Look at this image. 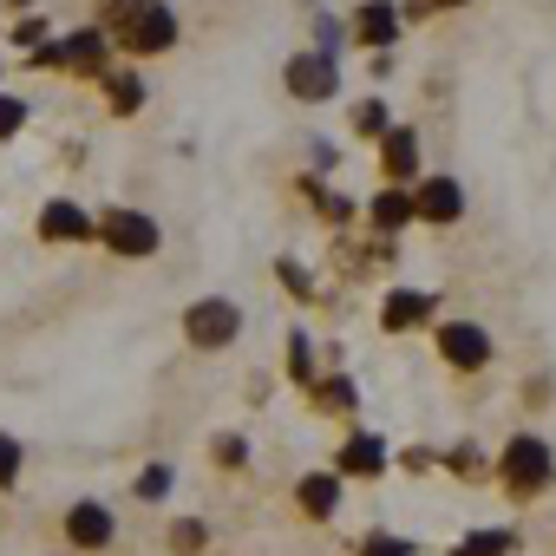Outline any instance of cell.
I'll return each instance as SVG.
<instances>
[{
  "mask_svg": "<svg viewBox=\"0 0 556 556\" xmlns=\"http://www.w3.org/2000/svg\"><path fill=\"white\" fill-rule=\"evenodd\" d=\"M289 348H295V354H289V374H295V380H308V374H315V348H308V334H295Z\"/></svg>",
  "mask_w": 556,
  "mask_h": 556,
  "instance_id": "obj_18",
  "label": "cell"
},
{
  "mask_svg": "<svg viewBox=\"0 0 556 556\" xmlns=\"http://www.w3.org/2000/svg\"><path fill=\"white\" fill-rule=\"evenodd\" d=\"M216 458H223V465H242V458H249V445H242V439H223V445H216Z\"/></svg>",
  "mask_w": 556,
  "mask_h": 556,
  "instance_id": "obj_28",
  "label": "cell"
},
{
  "mask_svg": "<svg viewBox=\"0 0 556 556\" xmlns=\"http://www.w3.org/2000/svg\"><path fill=\"white\" fill-rule=\"evenodd\" d=\"M99 236H105L118 255H151V249H157V223L138 216V210H112V216H99Z\"/></svg>",
  "mask_w": 556,
  "mask_h": 556,
  "instance_id": "obj_3",
  "label": "cell"
},
{
  "mask_svg": "<svg viewBox=\"0 0 556 556\" xmlns=\"http://www.w3.org/2000/svg\"><path fill=\"white\" fill-rule=\"evenodd\" d=\"M295 497H302V510H308V517H334L341 484H334V478H302V491H295Z\"/></svg>",
  "mask_w": 556,
  "mask_h": 556,
  "instance_id": "obj_14",
  "label": "cell"
},
{
  "mask_svg": "<svg viewBox=\"0 0 556 556\" xmlns=\"http://www.w3.org/2000/svg\"><path fill=\"white\" fill-rule=\"evenodd\" d=\"M426 308H432V295H413V289H400L387 308H380V321L400 334V328H413V321H426Z\"/></svg>",
  "mask_w": 556,
  "mask_h": 556,
  "instance_id": "obj_13",
  "label": "cell"
},
{
  "mask_svg": "<svg viewBox=\"0 0 556 556\" xmlns=\"http://www.w3.org/2000/svg\"><path fill=\"white\" fill-rule=\"evenodd\" d=\"M170 543H177V549H203V543H210V530H203L197 517H184V523L170 530Z\"/></svg>",
  "mask_w": 556,
  "mask_h": 556,
  "instance_id": "obj_19",
  "label": "cell"
},
{
  "mask_svg": "<svg viewBox=\"0 0 556 556\" xmlns=\"http://www.w3.org/2000/svg\"><path fill=\"white\" fill-rule=\"evenodd\" d=\"M138 99H144L138 79H112V105H118V112H138Z\"/></svg>",
  "mask_w": 556,
  "mask_h": 556,
  "instance_id": "obj_22",
  "label": "cell"
},
{
  "mask_svg": "<svg viewBox=\"0 0 556 556\" xmlns=\"http://www.w3.org/2000/svg\"><path fill=\"white\" fill-rule=\"evenodd\" d=\"M354 125H361V131H380V125H387V112H380V105H361V112H354Z\"/></svg>",
  "mask_w": 556,
  "mask_h": 556,
  "instance_id": "obj_27",
  "label": "cell"
},
{
  "mask_svg": "<svg viewBox=\"0 0 556 556\" xmlns=\"http://www.w3.org/2000/svg\"><path fill=\"white\" fill-rule=\"evenodd\" d=\"M361 556H413V549H406V543H393V536H374Z\"/></svg>",
  "mask_w": 556,
  "mask_h": 556,
  "instance_id": "obj_26",
  "label": "cell"
},
{
  "mask_svg": "<svg viewBox=\"0 0 556 556\" xmlns=\"http://www.w3.org/2000/svg\"><path fill=\"white\" fill-rule=\"evenodd\" d=\"M406 216H413V190H387V197L374 203V223H380V229H400Z\"/></svg>",
  "mask_w": 556,
  "mask_h": 556,
  "instance_id": "obj_16",
  "label": "cell"
},
{
  "mask_svg": "<svg viewBox=\"0 0 556 556\" xmlns=\"http://www.w3.org/2000/svg\"><path fill=\"white\" fill-rule=\"evenodd\" d=\"M549 471H556V465H549V445H543V439H510V445H504V484H510V491H543Z\"/></svg>",
  "mask_w": 556,
  "mask_h": 556,
  "instance_id": "obj_2",
  "label": "cell"
},
{
  "mask_svg": "<svg viewBox=\"0 0 556 556\" xmlns=\"http://www.w3.org/2000/svg\"><path fill=\"white\" fill-rule=\"evenodd\" d=\"M510 543H517V536H510V530H471V536H465V543H458V556H504V549H510Z\"/></svg>",
  "mask_w": 556,
  "mask_h": 556,
  "instance_id": "obj_17",
  "label": "cell"
},
{
  "mask_svg": "<svg viewBox=\"0 0 556 556\" xmlns=\"http://www.w3.org/2000/svg\"><path fill=\"white\" fill-rule=\"evenodd\" d=\"M138 491H144V497H164V491H170V471H164V465H151V471L138 478Z\"/></svg>",
  "mask_w": 556,
  "mask_h": 556,
  "instance_id": "obj_24",
  "label": "cell"
},
{
  "mask_svg": "<svg viewBox=\"0 0 556 556\" xmlns=\"http://www.w3.org/2000/svg\"><path fill=\"white\" fill-rule=\"evenodd\" d=\"M321 406H334V413L354 406V387H348V380H328V387H321Z\"/></svg>",
  "mask_w": 556,
  "mask_h": 556,
  "instance_id": "obj_23",
  "label": "cell"
},
{
  "mask_svg": "<svg viewBox=\"0 0 556 556\" xmlns=\"http://www.w3.org/2000/svg\"><path fill=\"white\" fill-rule=\"evenodd\" d=\"M184 328H190V341H197V348H229V341H236V328H242V315H236L229 302H197V308L184 315Z\"/></svg>",
  "mask_w": 556,
  "mask_h": 556,
  "instance_id": "obj_4",
  "label": "cell"
},
{
  "mask_svg": "<svg viewBox=\"0 0 556 556\" xmlns=\"http://www.w3.org/2000/svg\"><path fill=\"white\" fill-rule=\"evenodd\" d=\"M60 60L79 66V73H99V66H105V34H73V40L60 47Z\"/></svg>",
  "mask_w": 556,
  "mask_h": 556,
  "instance_id": "obj_11",
  "label": "cell"
},
{
  "mask_svg": "<svg viewBox=\"0 0 556 556\" xmlns=\"http://www.w3.org/2000/svg\"><path fill=\"white\" fill-rule=\"evenodd\" d=\"M380 157H387V177H413L419 170V138L413 131H387V151Z\"/></svg>",
  "mask_w": 556,
  "mask_h": 556,
  "instance_id": "obj_12",
  "label": "cell"
},
{
  "mask_svg": "<svg viewBox=\"0 0 556 556\" xmlns=\"http://www.w3.org/2000/svg\"><path fill=\"white\" fill-rule=\"evenodd\" d=\"M14 471H21V445L0 432V484H14Z\"/></svg>",
  "mask_w": 556,
  "mask_h": 556,
  "instance_id": "obj_21",
  "label": "cell"
},
{
  "mask_svg": "<svg viewBox=\"0 0 556 556\" xmlns=\"http://www.w3.org/2000/svg\"><path fill=\"white\" fill-rule=\"evenodd\" d=\"M289 92H295V99H328V92H334V60H328V53L295 60V66H289Z\"/></svg>",
  "mask_w": 556,
  "mask_h": 556,
  "instance_id": "obj_8",
  "label": "cell"
},
{
  "mask_svg": "<svg viewBox=\"0 0 556 556\" xmlns=\"http://www.w3.org/2000/svg\"><path fill=\"white\" fill-rule=\"evenodd\" d=\"M439 354H445L452 367H484V361H491V334L471 328V321H452V328L439 334Z\"/></svg>",
  "mask_w": 556,
  "mask_h": 556,
  "instance_id": "obj_6",
  "label": "cell"
},
{
  "mask_svg": "<svg viewBox=\"0 0 556 556\" xmlns=\"http://www.w3.org/2000/svg\"><path fill=\"white\" fill-rule=\"evenodd\" d=\"M21 125H27V105L21 99H0V138H14Z\"/></svg>",
  "mask_w": 556,
  "mask_h": 556,
  "instance_id": "obj_20",
  "label": "cell"
},
{
  "mask_svg": "<svg viewBox=\"0 0 556 556\" xmlns=\"http://www.w3.org/2000/svg\"><path fill=\"white\" fill-rule=\"evenodd\" d=\"M452 471H465V478H478V471H484V458H478L471 445H458V452H452Z\"/></svg>",
  "mask_w": 556,
  "mask_h": 556,
  "instance_id": "obj_25",
  "label": "cell"
},
{
  "mask_svg": "<svg viewBox=\"0 0 556 556\" xmlns=\"http://www.w3.org/2000/svg\"><path fill=\"white\" fill-rule=\"evenodd\" d=\"M112 14L125 21V47H131V53H164V47L177 40L170 8H151V0H112Z\"/></svg>",
  "mask_w": 556,
  "mask_h": 556,
  "instance_id": "obj_1",
  "label": "cell"
},
{
  "mask_svg": "<svg viewBox=\"0 0 556 556\" xmlns=\"http://www.w3.org/2000/svg\"><path fill=\"white\" fill-rule=\"evenodd\" d=\"M66 536H73L79 549H105V543H112V510H105V504H73Z\"/></svg>",
  "mask_w": 556,
  "mask_h": 556,
  "instance_id": "obj_7",
  "label": "cell"
},
{
  "mask_svg": "<svg viewBox=\"0 0 556 556\" xmlns=\"http://www.w3.org/2000/svg\"><path fill=\"white\" fill-rule=\"evenodd\" d=\"M361 40H367V47H393V40H400V8L367 0V8H361Z\"/></svg>",
  "mask_w": 556,
  "mask_h": 556,
  "instance_id": "obj_10",
  "label": "cell"
},
{
  "mask_svg": "<svg viewBox=\"0 0 556 556\" xmlns=\"http://www.w3.org/2000/svg\"><path fill=\"white\" fill-rule=\"evenodd\" d=\"M40 236L79 242V236H92V216H86V210H73V203H47V210H40Z\"/></svg>",
  "mask_w": 556,
  "mask_h": 556,
  "instance_id": "obj_9",
  "label": "cell"
},
{
  "mask_svg": "<svg viewBox=\"0 0 556 556\" xmlns=\"http://www.w3.org/2000/svg\"><path fill=\"white\" fill-rule=\"evenodd\" d=\"M380 452H387V445H380V439H354V445H348V452H341V471H361V478H374V471H380V465H387V458H380Z\"/></svg>",
  "mask_w": 556,
  "mask_h": 556,
  "instance_id": "obj_15",
  "label": "cell"
},
{
  "mask_svg": "<svg viewBox=\"0 0 556 556\" xmlns=\"http://www.w3.org/2000/svg\"><path fill=\"white\" fill-rule=\"evenodd\" d=\"M413 216H426V223H452V216H465V190H458L452 177H432V184L413 190Z\"/></svg>",
  "mask_w": 556,
  "mask_h": 556,
  "instance_id": "obj_5",
  "label": "cell"
}]
</instances>
